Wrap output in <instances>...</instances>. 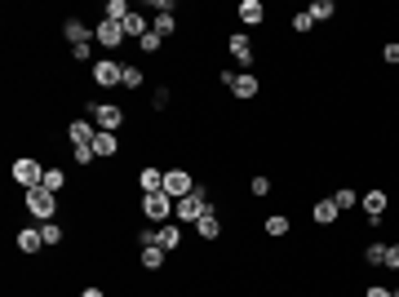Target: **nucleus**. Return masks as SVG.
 I'll return each instance as SVG.
<instances>
[{"instance_id":"obj_1","label":"nucleus","mask_w":399,"mask_h":297,"mask_svg":"<svg viewBox=\"0 0 399 297\" xmlns=\"http://www.w3.org/2000/svg\"><path fill=\"white\" fill-rule=\"evenodd\" d=\"M63 35H67V45H71V58H76V63H98V58H93V49H98V35H93V27L84 18H67L63 22Z\"/></svg>"},{"instance_id":"obj_2","label":"nucleus","mask_w":399,"mask_h":297,"mask_svg":"<svg viewBox=\"0 0 399 297\" xmlns=\"http://www.w3.org/2000/svg\"><path fill=\"white\" fill-rule=\"evenodd\" d=\"M209 209H213V191H209L204 182H196V191H191V195L173 200V222H182V227H196V222H200Z\"/></svg>"},{"instance_id":"obj_3","label":"nucleus","mask_w":399,"mask_h":297,"mask_svg":"<svg viewBox=\"0 0 399 297\" xmlns=\"http://www.w3.org/2000/svg\"><path fill=\"white\" fill-rule=\"evenodd\" d=\"M22 204H27V213H31L36 222H40V227L58 218V195L45 191V186H31V191H22Z\"/></svg>"},{"instance_id":"obj_4","label":"nucleus","mask_w":399,"mask_h":297,"mask_svg":"<svg viewBox=\"0 0 399 297\" xmlns=\"http://www.w3.org/2000/svg\"><path fill=\"white\" fill-rule=\"evenodd\" d=\"M84 115H89L102 134H120V129H125V106H116V102H89Z\"/></svg>"},{"instance_id":"obj_5","label":"nucleus","mask_w":399,"mask_h":297,"mask_svg":"<svg viewBox=\"0 0 399 297\" xmlns=\"http://www.w3.org/2000/svg\"><path fill=\"white\" fill-rule=\"evenodd\" d=\"M9 177H14V186H22V191H31V186L45 182V164L36 156H18L14 164H9Z\"/></svg>"},{"instance_id":"obj_6","label":"nucleus","mask_w":399,"mask_h":297,"mask_svg":"<svg viewBox=\"0 0 399 297\" xmlns=\"http://www.w3.org/2000/svg\"><path fill=\"white\" fill-rule=\"evenodd\" d=\"M138 209H142V218H147L151 227H164V222H173V200H169L164 191H147Z\"/></svg>"},{"instance_id":"obj_7","label":"nucleus","mask_w":399,"mask_h":297,"mask_svg":"<svg viewBox=\"0 0 399 297\" xmlns=\"http://www.w3.org/2000/svg\"><path fill=\"white\" fill-rule=\"evenodd\" d=\"M89 80L98 89H116V85H125V63L120 58H98V63L89 67Z\"/></svg>"},{"instance_id":"obj_8","label":"nucleus","mask_w":399,"mask_h":297,"mask_svg":"<svg viewBox=\"0 0 399 297\" xmlns=\"http://www.w3.org/2000/svg\"><path fill=\"white\" fill-rule=\"evenodd\" d=\"M226 54H231L235 58V63L240 67H253V63H258V45H253V35L249 31H235V35H226Z\"/></svg>"},{"instance_id":"obj_9","label":"nucleus","mask_w":399,"mask_h":297,"mask_svg":"<svg viewBox=\"0 0 399 297\" xmlns=\"http://www.w3.org/2000/svg\"><path fill=\"white\" fill-rule=\"evenodd\" d=\"M359 209H364V218L373 222V227H377V222L386 218V213H391V195H386L382 186H368V191L359 195Z\"/></svg>"},{"instance_id":"obj_10","label":"nucleus","mask_w":399,"mask_h":297,"mask_svg":"<svg viewBox=\"0 0 399 297\" xmlns=\"http://www.w3.org/2000/svg\"><path fill=\"white\" fill-rule=\"evenodd\" d=\"M93 35H98V49H111V58H116L120 45L129 40L125 27H120V22H111V18H98V22H93Z\"/></svg>"},{"instance_id":"obj_11","label":"nucleus","mask_w":399,"mask_h":297,"mask_svg":"<svg viewBox=\"0 0 399 297\" xmlns=\"http://www.w3.org/2000/svg\"><path fill=\"white\" fill-rule=\"evenodd\" d=\"M196 191V177H191L187 169H164V195L169 200H182Z\"/></svg>"},{"instance_id":"obj_12","label":"nucleus","mask_w":399,"mask_h":297,"mask_svg":"<svg viewBox=\"0 0 399 297\" xmlns=\"http://www.w3.org/2000/svg\"><path fill=\"white\" fill-rule=\"evenodd\" d=\"M226 89H231V98H240V102H253V98L262 93V80L253 76V71H235V76H231V85H226Z\"/></svg>"},{"instance_id":"obj_13","label":"nucleus","mask_w":399,"mask_h":297,"mask_svg":"<svg viewBox=\"0 0 399 297\" xmlns=\"http://www.w3.org/2000/svg\"><path fill=\"white\" fill-rule=\"evenodd\" d=\"M67 138H71V147H89L93 138H98V125L84 115V120H67Z\"/></svg>"},{"instance_id":"obj_14","label":"nucleus","mask_w":399,"mask_h":297,"mask_svg":"<svg viewBox=\"0 0 399 297\" xmlns=\"http://www.w3.org/2000/svg\"><path fill=\"white\" fill-rule=\"evenodd\" d=\"M14 244H18V253H27V257H36L45 248V231L40 227H22L18 235H14Z\"/></svg>"},{"instance_id":"obj_15","label":"nucleus","mask_w":399,"mask_h":297,"mask_svg":"<svg viewBox=\"0 0 399 297\" xmlns=\"http://www.w3.org/2000/svg\"><path fill=\"white\" fill-rule=\"evenodd\" d=\"M196 235H200V240H209V244H213V240H222V213H217V204L196 222Z\"/></svg>"},{"instance_id":"obj_16","label":"nucleus","mask_w":399,"mask_h":297,"mask_svg":"<svg viewBox=\"0 0 399 297\" xmlns=\"http://www.w3.org/2000/svg\"><path fill=\"white\" fill-rule=\"evenodd\" d=\"M155 244H160L164 253L182 248V222H164V227H155Z\"/></svg>"},{"instance_id":"obj_17","label":"nucleus","mask_w":399,"mask_h":297,"mask_svg":"<svg viewBox=\"0 0 399 297\" xmlns=\"http://www.w3.org/2000/svg\"><path fill=\"white\" fill-rule=\"evenodd\" d=\"M235 18L244 22V27H262L266 5H262V0H240V5H235Z\"/></svg>"},{"instance_id":"obj_18","label":"nucleus","mask_w":399,"mask_h":297,"mask_svg":"<svg viewBox=\"0 0 399 297\" xmlns=\"http://www.w3.org/2000/svg\"><path fill=\"white\" fill-rule=\"evenodd\" d=\"M311 218H315V227H333V222L342 218V209L333 204V195H324V200H315V204H311Z\"/></svg>"},{"instance_id":"obj_19","label":"nucleus","mask_w":399,"mask_h":297,"mask_svg":"<svg viewBox=\"0 0 399 297\" xmlns=\"http://www.w3.org/2000/svg\"><path fill=\"white\" fill-rule=\"evenodd\" d=\"M138 186H142V195H147V191H164V169L142 164V169H138Z\"/></svg>"},{"instance_id":"obj_20","label":"nucleus","mask_w":399,"mask_h":297,"mask_svg":"<svg viewBox=\"0 0 399 297\" xmlns=\"http://www.w3.org/2000/svg\"><path fill=\"white\" fill-rule=\"evenodd\" d=\"M262 231L271 235V240H284V235L293 231V218H288V213H271V218L262 222Z\"/></svg>"},{"instance_id":"obj_21","label":"nucleus","mask_w":399,"mask_h":297,"mask_svg":"<svg viewBox=\"0 0 399 297\" xmlns=\"http://www.w3.org/2000/svg\"><path fill=\"white\" fill-rule=\"evenodd\" d=\"M93 151H98V160H116V156H120V134H102V129H98Z\"/></svg>"},{"instance_id":"obj_22","label":"nucleus","mask_w":399,"mask_h":297,"mask_svg":"<svg viewBox=\"0 0 399 297\" xmlns=\"http://www.w3.org/2000/svg\"><path fill=\"white\" fill-rule=\"evenodd\" d=\"M120 27H125V35H129V40H142V35L151 31V22H147V14H129L125 22H120Z\"/></svg>"},{"instance_id":"obj_23","label":"nucleus","mask_w":399,"mask_h":297,"mask_svg":"<svg viewBox=\"0 0 399 297\" xmlns=\"http://www.w3.org/2000/svg\"><path fill=\"white\" fill-rule=\"evenodd\" d=\"M142 85H147V71H142L138 63H125V85H120V89H129V93H138Z\"/></svg>"},{"instance_id":"obj_24","label":"nucleus","mask_w":399,"mask_h":297,"mask_svg":"<svg viewBox=\"0 0 399 297\" xmlns=\"http://www.w3.org/2000/svg\"><path fill=\"white\" fill-rule=\"evenodd\" d=\"M333 204L342 209V213H350V209H359V191H355V186H337V191H333Z\"/></svg>"},{"instance_id":"obj_25","label":"nucleus","mask_w":399,"mask_h":297,"mask_svg":"<svg viewBox=\"0 0 399 297\" xmlns=\"http://www.w3.org/2000/svg\"><path fill=\"white\" fill-rule=\"evenodd\" d=\"M138 262H142V266H147V271H160V266L169 262V253H164V248H160V244H151V248H142V257H138Z\"/></svg>"},{"instance_id":"obj_26","label":"nucleus","mask_w":399,"mask_h":297,"mask_svg":"<svg viewBox=\"0 0 399 297\" xmlns=\"http://www.w3.org/2000/svg\"><path fill=\"white\" fill-rule=\"evenodd\" d=\"M129 14H133L129 0H107V5H102V18H111V22H125Z\"/></svg>"},{"instance_id":"obj_27","label":"nucleus","mask_w":399,"mask_h":297,"mask_svg":"<svg viewBox=\"0 0 399 297\" xmlns=\"http://www.w3.org/2000/svg\"><path fill=\"white\" fill-rule=\"evenodd\" d=\"M40 186H45V191H54V195H58V191L67 186V169H58V164H49V169H45V182H40Z\"/></svg>"},{"instance_id":"obj_28","label":"nucleus","mask_w":399,"mask_h":297,"mask_svg":"<svg viewBox=\"0 0 399 297\" xmlns=\"http://www.w3.org/2000/svg\"><path fill=\"white\" fill-rule=\"evenodd\" d=\"M386 248H391V244H382V240L364 244V266H386Z\"/></svg>"},{"instance_id":"obj_29","label":"nucleus","mask_w":399,"mask_h":297,"mask_svg":"<svg viewBox=\"0 0 399 297\" xmlns=\"http://www.w3.org/2000/svg\"><path fill=\"white\" fill-rule=\"evenodd\" d=\"M306 14L315 18V22H333V14H337V5H333V0H311V9H306Z\"/></svg>"},{"instance_id":"obj_30","label":"nucleus","mask_w":399,"mask_h":297,"mask_svg":"<svg viewBox=\"0 0 399 297\" xmlns=\"http://www.w3.org/2000/svg\"><path fill=\"white\" fill-rule=\"evenodd\" d=\"M164 49V35H155V27L147 31V35H142V40H138V54H147V58H155V54H160Z\"/></svg>"},{"instance_id":"obj_31","label":"nucleus","mask_w":399,"mask_h":297,"mask_svg":"<svg viewBox=\"0 0 399 297\" xmlns=\"http://www.w3.org/2000/svg\"><path fill=\"white\" fill-rule=\"evenodd\" d=\"M151 27H155V35H164V40H169V35H178V18L173 14H155Z\"/></svg>"},{"instance_id":"obj_32","label":"nucleus","mask_w":399,"mask_h":297,"mask_svg":"<svg viewBox=\"0 0 399 297\" xmlns=\"http://www.w3.org/2000/svg\"><path fill=\"white\" fill-rule=\"evenodd\" d=\"M288 27H293V35H306L311 27H315V18H311V14H306V9H297V14H293V18H288Z\"/></svg>"},{"instance_id":"obj_33","label":"nucleus","mask_w":399,"mask_h":297,"mask_svg":"<svg viewBox=\"0 0 399 297\" xmlns=\"http://www.w3.org/2000/svg\"><path fill=\"white\" fill-rule=\"evenodd\" d=\"M169 102H173L169 85H155V89H151V111H169Z\"/></svg>"},{"instance_id":"obj_34","label":"nucleus","mask_w":399,"mask_h":297,"mask_svg":"<svg viewBox=\"0 0 399 297\" xmlns=\"http://www.w3.org/2000/svg\"><path fill=\"white\" fill-rule=\"evenodd\" d=\"M71 160H76L80 169H89V164L98 160V151H93V142H89V147H71Z\"/></svg>"},{"instance_id":"obj_35","label":"nucleus","mask_w":399,"mask_h":297,"mask_svg":"<svg viewBox=\"0 0 399 297\" xmlns=\"http://www.w3.org/2000/svg\"><path fill=\"white\" fill-rule=\"evenodd\" d=\"M271 191H275V186H271V177H266V173H258V177L249 182V195H258V200H266Z\"/></svg>"},{"instance_id":"obj_36","label":"nucleus","mask_w":399,"mask_h":297,"mask_svg":"<svg viewBox=\"0 0 399 297\" xmlns=\"http://www.w3.org/2000/svg\"><path fill=\"white\" fill-rule=\"evenodd\" d=\"M40 231H45V244H49V248H58V244H63V240H67V231H63V227H58V222H45V227H40Z\"/></svg>"},{"instance_id":"obj_37","label":"nucleus","mask_w":399,"mask_h":297,"mask_svg":"<svg viewBox=\"0 0 399 297\" xmlns=\"http://www.w3.org/2000/svg\"><path fill=\"white\" fill-rule=\"evenodd\" d=\"M382 63L386 67H399V40H386L382 45Z\"/></svg>"},{"instance_id":"obj_38","label":"nucleus","mask_w":399,"mask_h":297,"mask_svg":"<svg viewBox=\"0 0 399 297\" xmlns=\"http://www.w3.org/2000/svg\"><path fill=\"white\" fill-rule=\"evenodd\" d=\"M133 240H138V248H151L155 244V227H138V231H133Z\"/></svg>"},{"instance_id":"obj_39","label":"nucleus","mask_w":399,"mask_h":297,"mask_svg":"<svg viewBox=\"0 0 399 297\" xmlns=\"http://www.w3.org/2000/svg\"><path fill=\"white\" fill-rule=\"evenodd\" d=\"M364 297H395V289H386V284H368Z\"/></svg>"},{"instance_id":"obj_40","label":"nucleus","mask_w":399,"mask_h":297,"mask_svg":"<svg viewBox=\"0 0 399 297\" xmlns=\"http://www.w3.org/2000/svg\"><path fill=\"white\" fill-rule=\"evenodd\" d=\"M386 271H399V244L386 248Z\"/></svg>"},{"instance_id":"obj_41","label":"nucleus","mask_w":399,"mask_h":297,"mask_svg":"<svg viewBox=\"0 0 399 297\" xmlns=\"http://www.w3.org/2000/svg\"><path fill=\"white\" fill-rule=\"evenodd\" d=\"M80 297H107V293L98 289V284H84V289H80Z\"/></svg>"},{"instance_id":"obj_42","label":"nucleus","mask_w":399,"mask_h":297,"mask_svg":"<svg viewBox=\"0 0 399 297\" xmlns=\"http://www.w3.org/2000/svg\"><path fill=\"white\" fill-rule=\"evenodd\" d=\"M395 297H399V289H395Z\"/></svg>"}]
</instances>
